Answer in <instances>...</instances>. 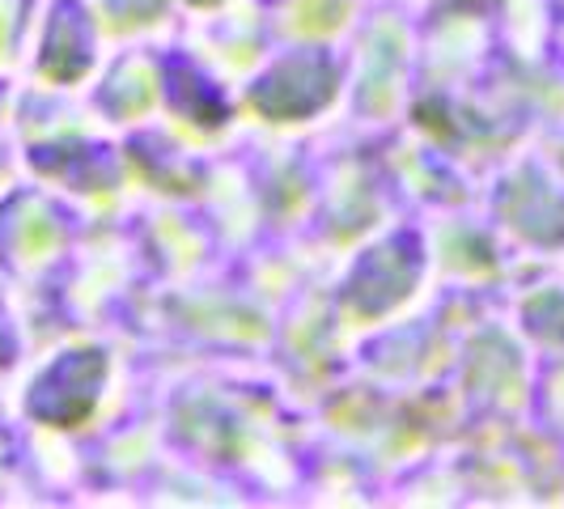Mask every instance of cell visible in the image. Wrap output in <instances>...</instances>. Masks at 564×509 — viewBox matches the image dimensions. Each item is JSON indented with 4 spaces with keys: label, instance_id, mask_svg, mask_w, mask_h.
Wrapping results in <instances>:
<instances>
[{
    "label": "cell",
    "instance_id": "6da1fadb",
    "mask_svg": "<svg viewBox=\"0 0 564 509\" xmlns=\"http://www.w3.org/2000/svg\"><path fill=\"white\" fill-rule=\"evenodd\" d=\"M314 82H332L327 59L323 56L289 59V64H281L268 82L254 89V102L272 115H306V111H314V107H311V98H302V85H314Z\"/></svg>",
    "mask_w": 564,
    "mask_h": 509
},
{
    "label": "cell",
    "instance_id": "7a4b0ae2",
    "mask_svg": "<svg viewBox=\"0 0 564 509\" xmlns=\"http://www.w3.org/2000/svg\"><path fill=\"white\" fill-rule=\"evenodd\" d=\"M412 268H416V259H408V254H399L395 247H387V251H373V259H366V268L357 272V302L366 297L373 284H382V306L403 293V284L412 281Z\"/></svg>",
    "mask_w": 564,
    "mask_h": 509
}]
</instances>
